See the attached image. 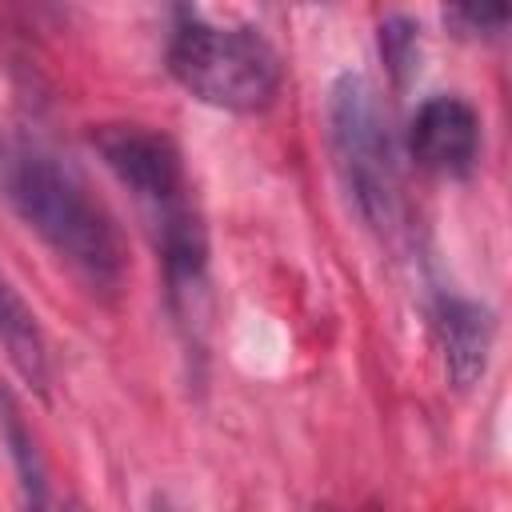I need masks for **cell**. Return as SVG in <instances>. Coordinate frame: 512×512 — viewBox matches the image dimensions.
Instances as JSON below:
<instances>
[{
    "mask_svg": "<svg viewBox=\"0 0 512 512\" xmlns=\"http://www.w3.org/2000/svg\"><path fill=\"white\" fill-rule=\"evenodd\" d=\"M88 144L136 200L176 320L200 324L208 300V232L192 200L180 148L148 124H96Z\"/></svg>",
    "mask_w": 512,
    "mask_h": 512,
    "instance_id": "obj_1",
    "label": "cell"
},
{
    "mask_svg": "<svg viewBox=\"0 0 512 512\" xmlns=\"http://www.w3.org/2000/svg\"><path fill=\"white\" fill-rule=\"evenodd\" d=\"M0 172L20 220L60 256V264L72 268L88 292L112 300L124 284L128 256L116 220L92 196L84 176L36 140H20L0 160Z\"/></svg>",
    "mask_w": 512,
    "mask_h": 512,
    "instance_id": "obj_2",
    "label": "cell"
},
{
    "mask_svg": "<svg viewBox=\"0 0 512 512\" xmlns=\"http://www.w3.org/2000/svg\"><path fill=\"white\" fill-rule=\"evenodd\" d=\"M168 72L196 100L224 112H264L284 84L280 52L260 28L212 24L196 8L172 12Z\"/></svg>",
    "mask_w": 512,
    "mask_h": 512,
    "instance_id": "obj_3",
    "label": "cell"
},
{
    "mask_svg": "<svg viewBox=\"0 0 512 512\" xmlns=\"http://www.w3.org/2000/svg\"><path fill=\"white\" fill-rule=\"evenodd\" d=\"M328 148L360 220L380 236H392L404 208L396 144L380 92L360 72H340L328 88Z\"/></svg>",
    "mask_w": 512,
    "mask_h": 512,
    "instance_id": "obj_4",
    "label": "cell"
},
{
    "mask_svg": "<svg viewBox=\"0 0 512 512\" xmlns=\"http://www.w3.org/2000/svg\"><path fill=\"white\" fill-rule=\"evenodd\" d=\"M408 156L432 176H468L480 156L476 108L460 96H428L408 120Z\"/></svg>",
    "mask_w": 512,
    "mask_h": 512,
    "instance_id": "obj_5",
    "label": "cell"
},
{
    "mask_svg": "<svg viewBox=\"0 0 512 512\" xmlns=\"http://www.w3.org/2000/svg\"><path fill=\"white\" fill-rule=\"evenodd\" d=\"M432 328H436L448 384L468 392L488 368V352H492V336H496L492 312L464 296H440L436 312H432Z\"/></svg>",
    "mask_w": 512,
    "mask_h": 512,
    "instance_id": "obj_6",
    "label": "cell"
},
{
    "mask_svg": "<svg viewBox=\"0 0 512 512\" xmlns=\"http://www.w3.org/2000/svg\"><path fill=\"white\" fill-rule=\"evenodd\" d=\"M0 344L12 360V368L32 384L36 392H48V348L44 332L32 316V308L20 300V292L0 276Z\"/></svg>",
    "mask_w": 512,
    "mask_h": 512,
    "instance_id": "obj_7",
    "label": "cell"
},
{
    "mask_svg": "<svg viewBox=\"0 0 512 512\" xmlns=\"http://www.w3.org/2000/svg\"><path fill=\"white\" fill-rule=\"evenodd\" d=\"M376 40H380V60L392 72V80L408 84V76L416 72V60H420V24L408 16H388V20H380Z\"/></svg>",
    "mask_w": 512,
    "mask_h": 512,
    "instance_id": "obj_8",
    "label": "cell"
},
{
    "mask_svg": "<svg viewBox=\"0 0 512 512\" xmlns=\"http://www.w3.org/2000/svg\"><path fill=\"white\" fill-rule=\"evenodd\" d=\"M508 8L504 4H456V8H444V24L456 28V36L464 40H496L504 28H508Z\"/></svg>",
    "mask_w": 512,
    "mask_h": 512,
    "instance_id": "obj_9",
    "label": "cell"
},
{
    "mask_svg": "<svg viewBox=\"0 0 512 512\" xmlns=\"http://www.w3.org/2000/svg\"><path fill=\"white\" fill-rule=\"evenodd\" d=\"M152 512H180V508H172L164 496H156V500H152Z\"/></svg>",
    "mask_w": 512,
    "mask_h": 512,
    "instance_id": "obj_10",
    "label": "cell"
},
{
    "mask_svg": "<svg viewBox=\"0 0 512 512\" xmlns=\"http://www.w3.org/2000/svg\"><path fill=\"white\" fill-rule=\"evenodd\" d=\"M312 512H332V508H312Z\"/></svg>",
    "mask_w": 512,
    "mask_h": 512,
    "instance_id": "obj_11",
    "label": "cell"
},
{
    "mask_svg": "<svg viewBox=\"0 0 512 512\" xmlns=\"http://www.w3.org/2000/svg\"><path fill=\"white\" fill-rule=\"evenodd\" d=\"M68 512H84V508H68Z\"/></svg>",
    "mask_w": 512,
    "mask_h": 512,
    "instance_id": "obj_12",
    "label": "cell"
},
{
    "mask_svg": "<svg viewBox=\"0 0 512 512\" xmlns=\"http://www.w3.org/2000/svg\"><path fill=\"white\" fill-rule=\"evenodd\" d=\"M0 160H4V152H0Z\"/></svg>",
    "mask_w": 512,
    "mask_h": 512,
    "instance_id": "obj_13",
    "label": "cell"
}]
</instances>
